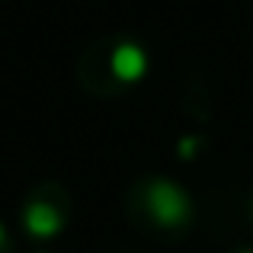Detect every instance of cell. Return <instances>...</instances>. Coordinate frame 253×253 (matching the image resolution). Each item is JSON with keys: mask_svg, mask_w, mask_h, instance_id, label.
Returning <instances> with one entry per match:
<instances>
[{"mask_svg": "<svg viewBox=\"0 0 253 253\" xmlns=\"http://www.w3.org/2000/svg\"><path fill=\"white\" fill-rule=\"evenodd\" d=\"M3 241H6V231H3V224H0V247H3Z\"/></svg>", "mask_w": 253, "mask_h": 253, "instance_id": "5b68a950", "label": "cell"}, {"mask_svg": "<svg viewBox=\"0 0 253 253\" xmlns=\"http://www.w3.org/2000/svg\"><path fill=\"white\" fill-rule=\"evenodd\" d=\"M241 253H253V250H241Z\"/></svg>", "mask_w": 253, "mask_h": 253, "instance_id": "8992f818", "label": "cell"}, {"mask_svg": "<svg viewBox=\"0 0 253 253\" xmlns=\"http://www.w3.org/2000/svg\"><path fill=\"white\" fill-rule=\"evenodd\" d=\"M199 144H202V141H199L196 135H186V138H179V141H176V154L183 157V161H189V157L199 154Z\"/></svg>", "mask_w": 253, "mask_h": 253, "instance_id": "277c9868", "label": "cell"}, {"mask_svg": "<svg viewBox=\"0 0 253 253\" xmlns=\"http://www.w3.org/2000/svg\"><path fill=\"white\" fill-rule=\"evenodd\" d=\"M144 205L148 215L154 218L161 228H179L189 221L192 215V199L183 186L170 183V179H151L148 192H144Z\"/></svg>", "mask_w": 253, "mask_h": 253, "instance_id": "6da1fadb", "label": "cell"}, {"mask_svg": "<svg viewBox=\"0 0 253 253\" xmlns=\"http://www.w3.org/2000/svg\"><path fill=\"white\" fill-rule=\"evenodd\" d=\"M109 71L119 84H138L148 77L151 58L138 42H119L109 55Z\"/></svg>", "mask_w": 253, "mask_h": 253, "instance_id": "7a4b0ae2", "label": "cell"}, {"mask_svg": "<svg viewBox=\"0 0 253 253\" xmlns=\"http://www.w3.org/2000/svg\"><path fill=\"white\" fill-rule=\"evenodd\" d=\"M23 228H26V234L39 237V241H48V237L61 234L64 218H61V211L48 202H29L23 209Z\"/></svg>", "mask_w": 253, "mask_h": 253, "instance_id": "3957f363", "label": "cell"}]
</instances>
